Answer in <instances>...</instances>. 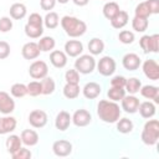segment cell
<instances>
[{"label": "cell", "mask_w": 159, "mask_h": 159, "mask_svg": "<svg viewBox=\"0 0 159 159\" xmlns=\"http://www.w3.org/2000/svg\"><path fill=\"white\" fill-rule=\"evenodd\" d=\"M120 108L119 106L113 101L102 99L97 104V114L99 119H102L106 123H116L120 117Z\"/></svg>", "instance_id": "1"}, {"label": "cell", "mask_w": 159, "mask_h": 159, "mask_svg": "<svg viewBox=\"0 0 159 159\" xmlns=\"http://www.w3.org/2000/svg\"><path fill=\"white\" fill-rule=\"evenodd\" d=\"M61 26L70 37H80L87 31V25L84 21L68 15L61 19Z\"/></svg>", "instance_id": "2"}, {"label": "cell", "mask_w": 159, "mask_h": 159, "mask_svg": "<svg viewBox=\"0 0 159 159\" xmlns=\"http://www.w3.org/2000/svg\"><path fill=\"white\" fill-rule=\"evenodd\" d=\"M159 139V122L157 119H150L144 124L142 132V142L147 145L157 144Z\"/></svg>", "instance_id": "3"}, {"label": "cell", "mask_w": 159, "mask_h": 159, "mask_svg": "<svg viewBox=\"0 0 159 159\" xmlns=\"http://www.w3.org/2000/svg\"><path fill=\"white\" fill-rule=\"evenodd\" d=\"M96 67V60L92 55H82L75 61V70L78 73L88 75L92 73Z\"/></svg>", "instance_id": "4"}, {"label": "cell", "mask_w": 159, "mask_h": 159, "mask_svg": "<svg viewBox=\"0 0 159 159\" xmlns=\"http://www.w3.org/2000/svg\"><path fill=\"white\" fill-rule=\"evenodd\" d=\"M47 72H48V66L45 61L41 60L34 61L29 67V73L34 80H42L43 77L47 76Z\"/></svg>", "instance_id": "5"}, {"label": "cell", "mask_w": 159, "mask_h": 159, "mask_svg": "<svg viewBox=\"0 0 159 159\" xmlns=\"http://www.w3.org/2000/svg\"><path fill=\"white\" fill-rule=\"evenodd\" d=\"M97 71L102 76H111L116 71V61L111 56H104L97 63Z\"/></svg>", "instance_id": "6"}, {"label": "cell", "mask_w": 159, "mask_h": 159, "mask_svg": "<svg viewBox=\"0 0 159 159\" xmlns=\"http://www.w3.org/2000/svg\"><path fill=\"white\" fill-rule=\"evenodd\" d=\"M29 123L34 128H42L47 123V114L41 109H34L29 114Z\"/></svg>", "instance_id": "7"}, {"label": "cell", "mask_w": 159, "mask_h": 159, "mask_svg": "<svg viewBox=\"0 0 159 159\" xmlns=\"http://www.w3.org/2000/svg\"><path fill=\"white\" fill-rule=\"evenodd\" d=\"M143 72L152 81H158L159 80V65L157 63L155 60H147V61H144V63H143Z\"/></svg>", "instance_id": "8"}, {"label": "cell", "mask_w": 159, "mask_h": 159, "mask_svg": "<svg viewBox=\"0 0 159 159\" xmlns=\"http://www.w3.org/2000/svg\"><path fill=\"white\" fill-rule=\"evenodd\" d=\"M71 118L73 124L77 127H86L92 120V116L87 109H77Z\"/></svg>", "instance_id": "9"}, {"label": "cell", "mask_w": 159, "mask_h": 159, "mask_svg": "<svg viewBox=\"0 0 159 159\" xmlns=\"http://www.w3.org/2000/svg\"><path fill=\"white\" fill-rule=\"evenodd\" d=\"M52 150L57 157H67L72 153V144L68 140L60 139L52 144Z\"/></svg>", "instance_id": "10"}, {"label": "cell", "mask_w": 159, "mask_h": 159, "mask_svg": "<svg viewBox=\"0 0 159 159\" xmlns=\"http://www.w3.org/2000/svg\"><path fill=\"white\" fill-rule=\"evenodd\" d=\"M15 109V101L5 91H0V112L2 114H10Z\"/></svg>", "instance_id": "11"}, {"label": "cell", "mask_w": 159, "mask_h": 159, "mask_svg": "<svg viewBox=\"0 0 159 159\" xmlns=\"http://www.w3.org/2000/svg\"><path fill=\"white\" fill-rule=\"evenodd\" d=\"M140 63H142L140 57L137 53H133V52L124 55L123 58H122V65L128 71H135V70H138L139 66H140Z\"/></svg>", "instance_id": "12"}, {"label": "cell", "mask_w": 159, "mask_h": 159, "mask_svg": "<svg viewBox=\"0 0 159 159\" xmlns=\"http://www.w3.org/2000/svg\"><path fill=\"white\" fill-rule=\"evenodd\" d=\"M122 109H124V112L127 113H135L138 112V107H139V99L134 96V94H129V96H124L122 98Z\"/></svg>", "instance_id": "13"}, {"label": "cell", "mask_w": 159, "mask_h": 159, "mask_svg": "<svg viewBox=\"0 0 159 159\" xmlns=\"http://www.w3.org/2000/svg\"><path fill=\"white\" fill-rule=\"evenodd\" d=\"M40 48H39V45L36 42H27L22 46L21 48V55L25 60H35L39 57L40 55Z\"/></svg>", "instance_id": "14"}, {"label": "cell", "mask_w": 159, "mask_h": 159, "mask_svg": "<svg viewBox=\"0 0 159 159\" xmlns=\"http://www.w3.org/2000/svg\"><path fill=\"white\" fill-rule=\"evenodd\" d=\"M83 45L78 40H70L65 43V53L70 57H77L82 53Z\"/></svg>", "instance_id": "15"}, {"label": "cell", "mask_w": 159, "mask_h": 159, "mask_svg": "<svg viewBox=\"0 0 159 159\" xmlns=\"http://www.w3.org/2000/svg\"><path fill=\"white\" fill-rule=\"evenodd\" d=\"M71 122H72V118H71L70 113L66 112V111H61V112L56 116L55 125H56V128H57L58 130L63 132V130H66V129L70 127Z\"/></svg>", "instance_id": "16"}, {"label": "cell", "mask_w": 159, "mask_h": 159, "mask_svg": "<svg viewBox=\"0 0 159 159\" xmlns=\"http://www.w3.org/2000/svg\"><path fill=\"white\" fill-rule=\"evenodd\" d=\"M50 62L56 67V68H63L67 63V55L63 51L55 50L50 55Z\"/></svg>", "instance_id": "17"}, {"label": "cell", "mask_w": 159, "mask_h": 159, "mask_svg": "<svg viewBox=\"0 0 159 159\" xmlns=\"http://www.w3.org/2000/svg\"><path fill=\"white\" fill-rule=\"evenodd\" d=\"M140 94L147 99H153L154 103H159V88L152 84H147L140 87Z\"/></svg>", "instance_id": "18"}, {"label": "cell", "mask_w": 159, "mask_h": 159, "mask_svg": "<svg viewBox=\"0 0 159 159\" xmlns=\"http://www.w3.org/2000/svg\"><path fill=\"white\" fill-rule=\"evenodd\" d=\"M21 142L27 147H34L39 143V134L32 129H25L21 132Z\"/></svg>", "instance_id": "19"}, {"label": "cell", "mask_w": 159, "mask_h": 159, "mask_svg": "<svg viewBox=\"0 0 159 159\" xmlns=\"http://www.w3.org/2000/svg\"><path fill=\"white\" fill-rule=\"evenodd\" d=\"M82 92H83V96H84L86 98H88V99H94V98H97V97L99 96V93H101V86H99L97 82H88V83L84 84Z\"/></svg>", "instance_id": "20"}, {"label": "cell", "mask_w": 159, "mask_h": 159, "mask_svg": "<svg viewBox=\"0 0 159 159\" xmlns=\"http://www.w3.org/2000/svg\"><path fill=\"white\" fill-rule=\"evenodd\" d=\"M128 20H129L128 12L124 11V10H119L118 14L111 19V25H112V27L119 30V29L124 27V26L128 24Z\"/></svg>", "instance_id": "21"}, {"label": "cell", "mask_w": 159, "mask_h": 159, "mask_svg": "<svg viewBox=\"0 0 159 159\" xmlns=\"http://www.w3.org/2000/svg\"><path fill=\"white\" fill-rule=\"evenodd\" d=\"M16 119L14 117H1L0 118V134H7L16 128Z\"/></svg>", "instance_id": "22"}, {"label": "cell", "mask_w": 159, "mask_h": 159, "mask_svg": "<svg viewBox=\"0 0 159 159\" xmlns=\"http://www.w3.org/2000/svg\"><path fill=\"white\" fill-rule=\"evenodd\" d=\"M138 111H139V114L143 118H148L149 119V118H152L155 114V104L152 103L150 101L142 102V103H139Z\"/></svg>", "instance_id": "23"}, {"label": "cell", "mask_w": 159, "mask_h": 159, "mask_svg": "<svg viewBox=\"0 0 159 159\" xmlns=\"http://www.w3.org/2000/svg\"><path fill=\"white\" fill-rule=\"evenodd\" d=\"M10 16L15 20H21L26 16V6L21 2H15L10 6Z\"/></svg>", "instance_id": "24"}, {"label": "cell", "mask_w": 159, "mask_h": 159, "mask_svg": "<svg viewBox=\"0 0 159 159\" xmlns=\"http://www.w3.org/2000/svg\"><path fill=\"white\" fill-rule=\"evenodd\" d=\"M6 149H7V152L10 153V154H12V153H15L16 150H19L20 148H21V144H22V142H21V138L19 137V135H15V134H12V135H10L7 139H6Z\"/></svg>", "instance_id": "25"}, {"label": "cell", "mask_w": 159, "mask_h": 159, "mask_svg": "<svg viewBox=\"0 0 159 159\" xmlns=\"http://www.w3.org/2000/svg\"><path fill=\"white\" fill-rule=\"evenodd\" d=\"M142 87V82L137 78V77H130L125 81V86H124V89L125 92H128L129 94H135L139 92Z\"/></svg>", "instance_id": "26"}, {"label": "cell", "mask_w": 159, "mask_h": 159, "mask_svg": "<svg viewBox=\"0 0 159 159\" xmlns=\"http://www.w3.org/2000/svg\"><path fill=\"white\" fill-rule=\"evenodd\" d=\"M88 50H89L91 55H93V56L99 55V53H102L103 50H104V42H103L101 39L94 37V39H92V40L88 42Z\"/></svg>", "instance_id": "27"}, {"label": "cell", "mask_w": 159, "mask_h": 159, "mask_svg": "<svg viewBox=\"0 0 159 159\" xmlns=\"http://www.w3.org/2000/svg\"><path fill=\"white\" fill-rule=\"evenodd\" d=\"M119 10H120V9H119V5H118L117 2H114V1H108V2H106L104 6H103V15H104V17H107L108 20H111L113 16H116V15L118 14Z\"/></svg>", "instance_id": "28"}, {"label": "cell", "mask_w": 159, "mask_h": 159, "mask_svg": "<svg viewBox=\"0 0 159 159\" xmlns=\"http://www.w3.org/2000/svg\"><path fill=\"white\" fill-rule=\"evenodd\" d=\"M37 45H39L40 51L48 52V51H51V50L55 48L56 42H55V39L53 37H51V36H43V37L40 39V41L37 42Z\"/></svg>", "instance_id": "29"}, {"label": "cell", "mask_w": 159, "mask_h": 159, "mask_svg": "<svg viewBox=\"0 0 159 159\" xmlns=\"http://www.w3.org/2000/svg\"><path fill=\"white\" fill-rule=\"evenodd\" d=\"M41 88H42V94H52L55 88H56V84H55V81L51 78V77H43L41 81Z\"/></svg>", "instance_id": "30"}, {"label": "cell", "mask_w": 159, "mask_h": 159, "mask_svg": "<svg viewBox=\"0 0 159 159\" xmlns=\"http://www.w3.org/2000/svg\"><path fill=\"white\" fill-rule=\"evenodd\" d=\"M80 94V86L73 83H66L63 87V96L68 99H75Z\"/></svg>", "instance_id": "31"}, {"label": "cell", "mask_w": 159, "mask_h": 159, "mask_svg": "<svg viewBox=\"0 0 159 159\" xmlns=\"http://www.w3.org/2000/svg\"><path fill=\"white\" fill-rule=\"evenodd\" d=\"M43 22H45V26L47 29H56L58 26V22H60V17L57 15V12H53V11H50L46 14L45 19H43Z\"/></svg>", "instance_id": "32"}, {"label": "cell", "mask_w": 159, "mask_h": 159, "mask_svg": "<svg viewBox=\"0 0 159 159\" xmlns=\"http://www.w3.org/2000/svg\"><path fill=\"white\" fill-rule=\"evenodd\" d=\"M107 96L111 101L118 102V101H122V98L125 96V89L122 87H111L107 92Z\"/></svg>", "instance_id": "33"}, {"label": "cell", "mask_w": 159, "mask_h": 159, "mask_svg": "<svg viewBox=\"0 0 159 159\" xmlns=\"http://www.w3.org/2000/svg\"><path fill=\"white\" fill-rule=\"evenodd\" d=\"M132 27L137 32H144L148 29V19L134 16L133 20H132Z\"/></svg>", "instance_id": "34"}, {"label": "cell", "mask_w": 159, "mask_h": 159, "mask_svg": "<svg viewBox=\"0 0 159 159\" xmlns=\"http://www.w3.org/2000/svg\"><path fill=\"white\" fill-rule=\"evenodd\" d=\"M133 129V122L128 118H122V119H118L117 120V130L119 133H123V134H127V133H130Z\"/></svg>", "instance_id": "35"}, {"label": "cell", "mask_w": 159, "mask_h": 159, "mask_svg": "<svg viewBox=\"0 0 159 159\" xmlns=\"http://www.w3.org/2000/svg\"><path fill=\"white\" fill-rule=\"evenodd\" d=\"M10 93L15 98H21L27 94V87L24 83H14L10 88Z\"/></svg>", "instance_id": "36"}, {"label": "cell", "mask_w": 159, "mask_h": 159, "mask_svg": "<svg viewBox=\"0 0 159 159\" xmlns=\"http://www.w3.org/2000/svg\"><path fill=\"white\" fill-rule=\"evenodd\" d=\"M43 32L42 26H32L26 24L25 25V34L30 37V39H39Z\"/></svg>", "instance_id": "37"}, {"label": "cell", "mask_w": 159, "mask_h": 159, "mask_svg": "<svg viewBox=\"0 0 159 159\" xmlns=\"http://www.w3.org/2000/svg\"><path fill=\"white\" fill-rule=\"evenodd\" d=\"M26 87H27V94H30L32 97L42 94L41 82H39V81H31L29 84H26Z\"/></svg>", "instance_id": "38"}, {"label": "cell", "mask_w": 159, "mask_h": 159, "mask_svg": "<svg viewBox=\"0 0 159 159\" xmlns=\"http://www.w3.org/2000/svg\"><path fill=\"white\" fill-rule=\"evenodd\" d=\"M134 12H135V16L145 17V19H148V17L152 15V14H150V10H149V7H148V5H147L145 1L138 4L137 7H135V10H134Z\"/></svg>", "instance_id": "39"}, {"label": "cell", "mask_w": 159, "mask_h": 159, "mask_svg": "<svg viewBox=\"0 0 159 159\" xmlns=\"http://www.w3.org/2000/svg\"><path fill=\"white\" fill-rule=\"evenodd\" d=\"M65 80H66L67 83L78 84L80 83V73L76 70H68L65 73Z\"/></svg>", "instance_id": "40"}, {"label": "cell", "mask_w": 159, "mask_h": 159, "mask_svg": "<svg viewBox=\"0 0 159 159\" xmlns=\"http://www.w3.org/2000/svg\"><path fill=\"white\" fill-rule=\"evenodd\" d=\"M118 39L122 43H125V45H129L134 41V34L132 31H128V30H123L119 32L118 35Z\"/></svg>", "instance_id": "41"}, {"label": "cell", "mask_w": 159, "mask_h": 159, "mask_svg": "<svg viewBox=\"0 0 159 159\" xmlns=\"http://www.w3.org/2000/svg\"><path fill=\"white\" fill-rule=\"evenodd\" d=\"M11 157L14 159H29V158H31V152L29 149L21 147L19 150H16L15 153H12Z\"/></svg>", "instance_id": "42"}, {"label": "cell", "mask_w": 159, "mask_h": 159, "mask_svg": "<svg viewBox=\"0 0 159 159\" xmlns=\"http://www.w3.org/2000/svg\"><path fill=\"white\" fill-rule=\"evenodd\" d=\"M12 29V20L7 16H2L0 19V31L1 32H7Z\"/></svg>", "instance_id": "43"}, {"label": "cell", "mask_w": 159, "mask_h": 159, "mask_svg": "<svg viewBox=\"0 0 159 159\" xmlns=\"http://www.w3.org/2000/svg\"><path fill=\"white\" fill-rule=\"evenodd\" d=\"M27 24H29V25H32V26H42V24H43V19L40 16V14H37V12H32V14L29 16Z\"/></svg>", "instance_id": "44"}, {"label": "cell", "mask_w": 159, "mask_h": 159, "mask_svg": "<svg viewBox=\"0 0 159 159\" xmlns=\"http://www.w3.org/2000/svg\"><path fill=\"white\" fill-rule=\"evenodd\" d=\"M139 45H140L142 50L144 51V53H149L150 52V36L149 35L142 36L139 40Z\"/></svg>", "instance_id": "45"}, {"label": "cell", "mask_w": 159, "mask_h": 159, "mask_svg": "<svg viewBox=\"0 0 159 159\" xmlns=\"http://www.w3.org/2000/svg\"><path fill=\"white\" fill-rule=\"evenodd\" d=\"M10 55V45L6 41H0V60L6 58Z\"/></svg>", "instance_id": "46"}, {"label": "cell", "mask_w": 159, "mask_h": 159, "mask_svg": "<svg viewBox=\"0 0 159 159\" xmlns=\"http://www.w3.org/2000/svg\"><path fill=\"white\" fill-rule=\"evenodd\" d=\"M125 81H127V78H124L123 76H114L111 80V87H122V88H124Z\"/></svg>", "instance_id": "47"}, {"label": "cell", "mask_w": 159, "mask_h": 159, "mask_svg": "<svg viewBox=\"0 0 159 159\" xmlns=\"http://www.w3.org/2000/svg\"><path fill=\"white\" fill-rule=\"evenodd\" d=\"M159 51V35L154 34L150 35V52H158Z\"/></svg>", "instance_id": "48"}, {"label": "cell", "mask_w": 159, "mask_h": 159, "mask_svg": "<svg viewBox=\"0 0 159 159\" xmlns=\"http://www.w3.org/2000/svg\"><path fill=\"white\" fill-rule=\"evenodd\" d=\"M55 5H56V0H40V6L45 11L52 10L55 7Z\"/></svg>", "instance_id": "49"}, {"label": "cell", "mask_w": 159, "mask_h": 159, "mask_svg": "<svg viewBox=\"0 0 159 159\" xmlns=\"http://www.w3.org/2000/svg\"><path fill=\"white\" fill-rule=\"evenodd\" d=\"M145 2L150 10V14H159V0H147Z\"/></svg>", "instance_id": "50"}, {"label": "cell", "mask_w": 159, "mask_h": 159, "mask_svg": "<svg viewBox=\"0 0 159 159\" xmlns=\"http://www.w3.org/2000/svg\"><path fill=\"white\" fill-rule=\"evenodd\" d=\"M77 6H84V5H87L88 4V1L89 0H72Z\"/></svg>", "instance_id": "51"}, {"label": "cell", "mask_w": 159, "mask_h": 159, "mask_svg": "<svg viewBox=\"0 0 159 159\" xmlns=\"http://www.w3.org/2000/svg\"><path fill=\"white\" fill-rule=\"evenodd\" d=\"M56 1H58L60 4H66V2L68 1V0H56Z\"/></svg>", "instance_id": "52"}]
</instances>
